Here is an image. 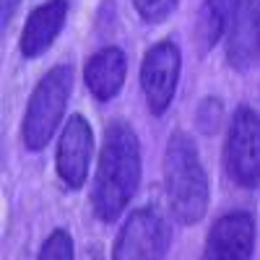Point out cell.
<instances>
[{
	"mask_svg": "<svg viewBox=\"0 0 260 260\" xmlns=\"http://www.w3.org/2000/svg\"><path fill=\"white\" fill-rule=\"evenodd\" d=\"M141 141L125 120H112L104 127L99 148L91 208L104 224L117 221L130 206L141 185Z\"/></svg>",
	"mask_w": 260,
	"mask_h": 260,
	"instance_id": "cell-1",
	"label": "cell"
},
{
	"mask_svg": "<svg viewBox=\"0 0 260 260\" xmlns=\"http://www.w3.org/2000/svg\"><path fill=\"white\" fill-rule=\"evenodd\" d=\"M164 198L167 208L180 226L198 224L211 201V182L201 151L187 130L169 133L164 151Z\"/></svg>",
	"mask_w": 260,
	"mask_h": 260,
	"instance_id": "cell-2",
	"label": "cell"
},
{
	"mask_svg": "<svg viewBox=\"0 0 260 260\" xmlns=\"http://www.w3.org/2000/svg\"><path fill=\"white\" fill-rule=\"evenodd\" d=\"M73 81H76L73 65L57 62L34 86L24 120H21V138H24V146L29 151H42L52 141L55 130L62 122L68 99L73 94Z\"/></svg>",
	"mask_w": 260,
	"mask_h": 260,
	"instance_id": "cell-3",
	"label": "cell"
},
{
	"mask_svg": "<svg viewBox=\"0 0 260 260\" xmlns=\"http://www.w3.org/2000/svg\"><path fill=\"white\" fill-rule=\"evenodd\" d=\"M224 172L242 190H255L260 185V112L250 104L234 110L226 138H224Z\"/></svg>",
	"mask_w": 260,
	"mask_h": 260,
	"instance_id": "cell-4",
	"label": "cell"
},
{
	"mask_svg": "<svg viewBox=\"0 0 260 260\" xmlns=\"http://www.w3.org/2000/svg\"><path fill=\"white\" fill-rule=\"evenodd\" d=\"M172 247V224L154 206L136 208L120 226L112 257L117 260H154L164 257Z\"/></svg>",
	"mask_w": 260,
	"mask_h": 260,
	"instance_id": "cell-5",
	"label": "cell"
},
{
	"mask_svg": "<svg viewBox=\"0 0 260 260\" xmlns=\"http://www.w3.org/2000/svg\"><path fill=\"white\" fill-rule=\"evenodd\" d=\"M182 76V50L175 39H161L151 45L141 60V91L148 112L161 117L177 94Z\"/></svg>",
	"mask_w": 260,
	"mask_h": 260,
	"instance_id": "cell-6",
	"label": "cell"
},
{
	"mask_svg": "<svg viewBox=\"0 0 260 260\" xmlns=\"http://www.w3.org/2000/svg\"><path fill=\"white\" fill-rule=\"evenodd\" d=\"M94 154V130L83 115L68 117L55 148V169L60 182L68 190H81L89 180V167Z\"/></svg>",
	"mask_w": 260,
	"mask_h": 260,
	"instance_id": "cell-7",
	"label": "cell"
},
{
	"mask_svg": "<svg viewBox=\"0 0 260 260\" xmlns=\"http://www.w3.org/2000/svg\"><path fill=\"white\" fill-rule=\"evenodd\" d=\"M255 216L250 211H232L208 229L203 257L208 260H250L255 252Z\"/></svg>",
	"mask_w": 260,
	"mask_h": 260,
	"instance_id": "cell-8",
	"label": "cell"
},
{
	"mask_svg": "<svg viewBox=\"0 0 260 260\" xmlns=\"http://www.w3.org/2000/svg\"><path fill=\"white\" fill-rule=\"evenodd\" d=\"M257 60H260V0H242V6L229 26L226 62L232 71L245 73Z\"/></svg>",
	"mask_w": 260,
	"mask_h": 260,
	"instance_id": "cell-9",
	"label": "cell"
},
{
	"mask_svg": "<svg viewBox=\"0 0 260 260\" xmlns=\"http://www.w3.org/2000/svg\"><path fill=\"white\" fill-rule=\"evenodd\" d=\"M68 11H71V0H47V3L37 6L29 13L24 29H21V39H18L21 55L26 60L45 55L57 39V34L62 31Z\"/></svg>",
	"mask_w": 260,
	"mask_h": 260,
	"instance_id": "cell-10",
	"label": "cell"
},
{
	"mask_svg": "<svg viewBox=\"0 0 260 260\" xmlns=\"http://www.w3.org/2000/svg\"><path fill=\"white\" fill-rule=\"evenodd\" d=\"M127 78V57L117 45L102 47L86 60L83 81L96 102H112L125 86Z\"/></svg>",
	"mask_w": 260,
	"mask_h": 260,
	"instance_id": "cell-11",
	"label": "cell"
},
{
	"mask_svg": "<svg viewBox=\"0 0 260 260\" xmlns=\"http://www.w3.org/2000/svg\"><path fill=\"white\" fill-rule=\"evenodd\" d=\"M240 6L242 0H203L201 3L198 18H195V42L203 55L211 52L229 31Z\"/></svg>",
	"mask_w": 260,
	"mask_h": 260,
	"instance_id": "cell-12",
	"label": "cell"
},
{
	"mask_svg": "<svg viewBox=\"0 0 260 260\" xmlns=\"http://www.w3.org/2000/svg\"><path fill=\"white\" fill-rule=\"evenodd\" d=\"M39 260H73L76 257V247H73V237L65 226H57L42 245V250L37 252Z\"/></svg>",
	"mask_w": 260,
	"mask_h": 260,
	"instance_id": "cell-13",
	"label": "cell"
},
{
	"mask_svg": "<svg viewBox=\"0 0 260 260\" xmlns=\"http://www.w3.org/2000/svg\"><path fill=\"white\" fill-rule=\"evenodd\" d=\"M221 115H224V102L219 96H203L198 110H195V125H198L201 133L216 136L221 125Z\"/></svg>",
	"mask_w": 260,
	"mask_h": 260,
	"instance_id": "cell-14",
	"label": "cell"
},
{
	"mask_svg": "<svg viewBox=\"0 0 260 260\" xmlns=\"http://www.w3.org/2000/svg\"><path fill=\"white\" fill-rule=\"evenodd\" d=\"M177 6H180V0H133L136 13L146 24H161V21H167L175 13Z\"/></svg>",
	"mask_w": 260,
	"mask_h": 260,
	"instance_id": "cell-15",
	"label": "cell"
},
{
	"mask_svg": "<svg viewBox=\"0 0 260 260\" xmlns=\"http://www.w3.org/2000/svg\"><path fill=\"white\" fill-rule=\"evenodd\" d=\"M16 8H18V0H3V29H8L11 16L16 13Z\"/></svg>",
	"mask_w": 260,
	"mask_h": 260,
	"instance_id": "cell-16",
	"label": "cell"
}]
</instances>
